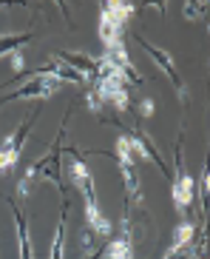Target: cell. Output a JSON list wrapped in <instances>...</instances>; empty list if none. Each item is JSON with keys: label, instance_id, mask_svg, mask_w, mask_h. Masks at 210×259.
I'll use <instances>...</instances> for the list:
<instances>
[{"label": "cell", "instance_id": "e0dca14e", "mask_svg": "<svg viewBox=\"0 0 210 259\" xmlns=\"http://www.w3.org/2000/svg\"><path fill=\"white\" fill-rule=\"evenodd\" d=\"M139 111H142V117H150L153 114V103H150V100H142V103H139Z\"/></svg>", "mask_w": 210, "mask_h": 259}, {"label": "cell", "instance_id": "7a4b0ae2", "mask_svg": "<svg viewBox=\"0 0 210 259\" xmlns=\"http://www.w3.org/2000/svg\"><path fill=\"white\" fill-rule=\"evenodd\" d=\"M37 117H40V106H34L29 114H26V120L20 122V128H17L9 140H3V143H0V171H12V168L17 165L20 151H23V143H26V137L31 134L34 120H37Z\"/></svg>", "mask_w": 210, "mask_h": 259}, {"label": "cell", "instance_id": "8fae6325", "mask_svg": "<svg viewBox=\"0 0 210 259\" xmlns=\"http://www.w3.org/2000/svg\"><path fill=\"white\" fill-rule=\"evenodd\" d=\"M131 15H134V6H131V3L111 0V3H102V6H99V17H105V20H111V23H117V26H125L128 20H131Z\"/></svg>", "mask_w": 210, "mask_h": 259}, {"label": "cell", "instance_id": "9a60e30c", "mask_svg": "<svg viewBox=\"0 0 210 259\" xmlns=\"http://www.w3.org/2000/svg\"><path fill=\"white\" fill-rule=\"evenodd\" d=\"M182 15H185V20H190V23H199V20L207 17V3H196V0H190V3H185Z\"/></svg>", "mask_w": 210, "mask_h": 259}, {"label": "cell", "instance_id": "2e32d148", "mask_svg": "<svg viewBox=\"0 0 210 259\" xmlns=\"http://www.w3.org/2000/svg\"><path fill=\"white\" fill-rule=\"evenodd\" d=\"M207 180H210V174H207V168L202 171V185H199V205H202V211H204V205H207Z\"/></svg>", "mask_w": 210, "mask_h": 259}, {"label": "cell", "instance_id": "52a82bcc", "mask_svg": "<svg viewBox=\"0 0 210 259\" xmlns=\"http://www.w3.org/2000/svg\"><path fill=\"white\" fill-rule=\"evenodd\" d=\"M114 122H117V125H122V128L128 131V140H131V143H134L136 148H139V154H142V157L153 160V165H156L159 171H162V174H165V177H171V168H168V162L162 160V154H159V148L153 145V140H150L142 128H136V125H125V122H120V120H114Z\"/></svg>", "mask_w": 210, "mask_h": 259}, {"label": "cell", "instance_id": "4fadbf2b", "mask_svg": "<svg viewBox=\"0 0 210 259\" xmlns=\"http://www.w3.org/2000/svg\"><path fill=\"white\" fill-rule=\"evenodd\" d=\"M66 217H68V208L63 205V217H60V222H57V231H54L48 259H66V253H63V248H66Z\"/></svg>", "mask_w": 210, "mask_h": 259}, {"label": "cell", "instance_id": "6da1fadb", "mask_svg": "<svg viewBox=\"0 0 210 259\" xmlns=\"http://www.w3.org/2000/svg\"><path fill=\"white\" fill-rule=\"evenodd\" d=\"M63 137H66V120H63V128H60V134H57V140H54L51 151L45 154V157H40L37 162H31V168L26 171V177H23V183H20V194H29L31 183H34L37 177L54 183L63 191Z\"/></svg>", "mask_w": 210, "mask_h": 259}, {"label": "cell", "instance_id": "ba28073f", "mask_svg": "<svg viewBox=\"0 0 210 259\" xmlns=\"http://www.w3.org/2000/svg\"><path fill=\"white\" fill-rule=\"evenodd\" d=\"M54 60L80 71L88 83H94V77L99 71V57H91V54H83V52H54Z\"/></svg>", "mask_w": 210, "mask_h": 259}, {"label": "cell", "instance_id": "5bb4252c", "mask_svg": "<svg viewBox=\"0 0 210 259\" xmlns=\"http://www.w3.org/2000/svg\"><path fill=\"white\" fill-rule=\"evenodd\" d=\"M193 239H196V228L190 225V222H182V225H176V231H173V248L190 245Z\"/></svg>", "mask_w": 210, "mask_h": 259}, {"label": "cell", "instance_id": "5b68a950", "mask_svg": "<svg viewBox=\"0 0 210 259\" xmlns=\"http://www.w3.org/2000/svg\"><path fill=\"white\" fill-rule=\"evenodd\" d=\"M136 43L145 49V54H148L150 60H153V66H156L159 71H165V77L171 80L173 85H176L179 100L185 103V100H188V89H185V80H182L179 69H176V60H173V54L165 52V49H159V46H153V43H150V40H145L142 34H136Z\"/></svg>", "mask_w": 210, "mask_h": 259}, {"label": "cell", "instance_id": "d6986e66", "mask_svg": "<svg viewBox=\"0 0 210 259\" xmlns=\"http://www.w3.org/2000/svg\"><path fill=\"white\" fill-rule=\"evenodd\" d=\"M3 9H6V6H3V3H0V12H3Z\"/></svg>", "mask_w": 210, "mask_h": 259}, {"label": "cell", "instance_id": "277c9868", "mask_svg": "<svg viewBox=\"0 0 210 259\" xmlns=\"http://www.w3.org/2000/svg\"><path fill=\"white\" fill-rule=\"evenodd\" d=\"M66 151L71 154V162H66L68 180H71V185H77V191L83 194L85 211H94V208H99V202H97V188H94V177H91V171L85 168V160L74 151V148H66Z\"/></svg>", "mask_w": 210, "mask_h": 259}, {"label": "cell", "instance_id": "ac0fdd59", "mask_svg": "<svg viewBox=\"0 0 210 259\" xmlns=\"http://www.w3.org/2000/svg\"><path fill=\"white\" fill-rule=\"evenodd\" d=\"M12 66H15L17 71L23 69V54H20V52H15V54H12Z\"/></svg>", "mask_w": 210, "mask_h": 259}, {"label": "cell", "instance_id": "30bf717a", "mask_svg": "<svg viewBox=\"0 0 210 259\" xmlns=\"http://www.w3.org/2000/svg\"><path fill=\"white\" fill-rule=\"evenodd\" d=\"M9 205H12V213H15V231H17V245H20V259H34V245H31L29 220H26L23 208L17 205L12 197H9Z\"/></svg>", "mask_w": 210, "mask_h": 259}, {"label": "cell", "instance_id": "7c38bea8", "mask_svg": "<svg viewBox=\"0 0 210 259\" xmlns=\"http://www.w3.org/2000/svg\"><path fill=\"white\" fill-rule=\"evenodd\" d=\"M31 40H34V31H6V34H0V57L20 52Z\"/></svg>", "mask_w": 210, "mask_h": 259}, {"label": "cell", "instance_id": "8992f818", "mask_svg": "<svg viewBox=\"0 0 210 259\" xmlns=\"http://www.w3.org/2000/svg\"><path fill=\"white\" fill-rule=\"evenodd\" d=\"M176 177H173V205L176 211L188 213L190 211V202H193V194H196V183L193 177L188 174L185 168V157H182V143L176 145Z\"/></svg>", "mask_w": 210, "mask_h": 259}, {"label": "cell", "instance_id": "3957f363", "mask_svg": "<svg viewBox=\"0 0 210 259\" xmlns=\"http://www.w3.org/2000/svg\"><path fill=\"white\" fill-rule=\"evenodd\" d=\"M57 80L48 74H43V71H34V74L29 77V83H23L20 89H15L12 94H3L0 97V108L9 106V103H15V100H48L54 92H57Z\"/></svg>", "mask_w": 210, "mask_h": 259}, {"label": "cell", "instance_id": "9c48e42d", "mask_svg": "<svg viewBox=\"0 0 210 259\" xmlns=\"http://www.w3.org/2000/svg\"><path fill=\"white\" fill-rule=\"evenodd\" d=\"M102 259H134V242H131V213H125L122 234L102 248Z\"/></svg>", "mask_w": 210, "mask_h": 259}]
</instances>
